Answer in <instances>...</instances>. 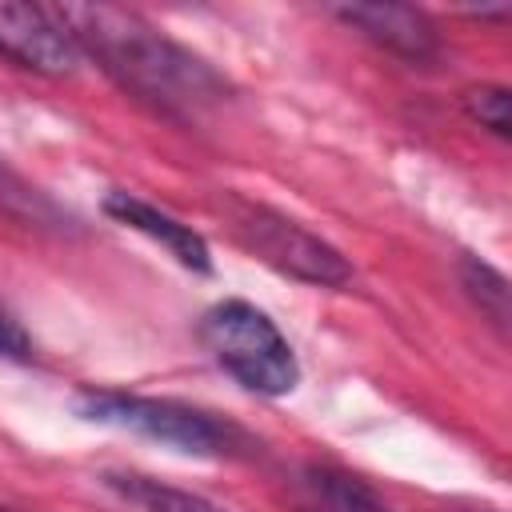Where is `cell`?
I'll return each instance as SVG.
<instances>
[{
    "label": "cell",
    "instance_id": "1",
    "mask_svg": "<svg viewBox=\"0 0 512 512\" xmlns=\"http://www.w3.org/2000/svg\"><path fill=\"white\" fill-rule=\"evenodd\" d=\"M56 20L72 32L84 56H92L128 96L172 116L196 120L232 96L224 72L204 56L164 36L152 20L116 4H60Z\"/></svg>",
    "mask_w": 512,
    "mask_h": 512
},
{
    "label": "cell",
    "instance_id": "2",
    "mask_svg": "<svg viewBox=\"0 0 512 512\" xmlns=\"http://www.w3.org/2000/svg\"><path fill=\"white\" fill-rule=\"evenodd\" d=\"M76 412L108 424L136 432L144 440H156L172 452L200 456V460H240L252 456L260 444L248 428H240L228 416H216L208 408L168 400V396H140V392H120V388H80L76 392Z\"/></svg>",
    "mask_w": 512,
    "mask_h": 512
},
{
    "label": "cell",
    "instance_id": "3",
    "mask_svg": "<svg viewBox=\"0 0 512 512\" xmlns=\"http://www.w3.org/2000/svg\"><path fill=\"white\" fill-rule=\"evenodd\" d=\"M200 340L212 360L256 396H288L300 384V360L276 320L248 300H216L200 316Z\"/></svg>",
    "mask_w": 512,
    "mask_h": 512
},
{
    "label": "cell",
    "instance_id": "4",
    "mask_svg": "<svg viewBox=\"0 0 512 512\" xmlns=\"http://www.w3.org/2000/svg\"><path fill=\"white\" fill-rule=\"evenodd\" d=\"M224 220H228L232 236L256 260L276 268L280 276H292V280L312 284V288H344L352 280V264L344 260L340 248H332L324 236L308 232L304 224H296L292 216H284L268 204L228 196Z\"/></svg>",
    "mask_w": 512,
    "mask_h": 512
},
{
    "label": "cell",
    "instance_id": "5",
    "mask_svg": "<svg viewBox=\"0 0 512 512\" xmlns=\"http://www.w3.org/2000/svg\"><path fill=\"white\" fill-rule=\"evenodd\" d=\"M0 56L40 76H72L84 64L72 32L40 4H0Z\"/></svg>",
    "mask_w": 512,
    "mask_h": 512
},
{
    "label": "cell",
    "instance_id": "6",
    "mask_svg": "<svg viewBox=\"0 0 512 512\" xmlns=\"http://www.w3.org/2000/svg\"><path fill=\"white\" fill-rule=\"evenodd\" d=\"M332 16L408 64H432L444 52L432 16L412 4H336Z\"/></svg>",
    "mask_w": 512,
    "mask_h": 512
},
{
    "label": "cell",
    "instance_id": "7",
    "mask_svg": "<svg viewBox=\"0 0 512 512\" xmlns=\"http://www.w3.org/2000/svg\"><path fill=\"white\" fill-rule=\"evenodd\" d=\"M104 212H108L116 224H124V228L148 236L152 244H160L180 268L200 272V276L212 272V248H208V240H204L192 224L176 220L172 212H164V208H156V204H148V200H140V196H132V192H120V188H112V192L104 196Z\"/></svg>",
    "mask_w": 512,
    "mask_h": 512
},
{
    "label": "cell",
    "instance_id": "8",
    "mask_svg": "<svg viewBox=\"0 0 512 512\" xmlns=\"http://www.w3.org/2000/svg\"><path fill=\"white\" fill-rule=\"evenodd\" d=\"M284 492L292 512H392L360 476L320 460L296 464L284 480Z\"/></svg>",
    "mask_w": 512,
    "mask_h": 512
},
{
    "label": "cell",
    "instance_id": "9",
    "mask_svg": "<svg viewBox=\"0 0 512 512\" xmlns=\"http://www.w3.org/2000/svg\"><path fill=\"white\" fill-rule=\"evenodd\" d=\"M100 484L128 508V512H228L196 492H184V488H172L156 476H144V472H128V468H108L100 472Z\"/></svg>",
    "mask_w": 512,
    "mask_h": 512
},
{
    "label": "cell",
    "instance_id": "10",
    "mask_svg": "<svg viewBox=\"0 0 512 512\" xmlns=\"http://www.w3.org/2000/svg\"><path fill=\"white\" fill-rule=\"evenodd\" d=\"M460 272V288L468 292V300L480 308V316L504 336L508 332V320H512V304H508V280L500 268L484 264L480 256H460L456 264Z\"/></svg>",
    "mask_w": 512,
    "mask_h": 512
},
{
    "label": "cell",
    "instance_id": "11",
    "mask_svg": "<svg viewBox=\"0 0 512 512\" xmlns=\"http://www.w3.org/2000/svg\"><path fill=\"white\" fill-rule=\"evenodd\" d=\"M464 108L492 136H500V140L512 136V96H508V88H500V84H476V88L464 92Z\"/></svg>",
    "mask_w": 512,
    "mask_h": 512
},
{
    "label": "cell",
    "instance_id": "12",
    "mask_svg": "<svg viewBox=\"0 0 512 512\" xmlns=\"http://www.w3.org/2000/svg\"><path fill=\"white\" fill-rule=\"evenodd\" d=\"M0 356L4 360H32V336L24 332V324L0 304Z\"/></svg>",
    "mask_w": 512,
    "mask_h": 512
},
{
    "label": "cell",
    "instance_id": "13",
    "mask_svg": "<svg viewBox=\"0 0 512 512\" xmlns=\"http://www.w3.org/2000/svg\"><path fill=\"white\" fill-rule=\"evenodd\" d=\"M452 512H496V508H452Z\"/></svg>",
    "mask_w": 512,
    "mask_h": 512
},
{
    "label": "cell",
    "instance_id": "14",
    "mask_svg": "<svg viewBox=\"0 0 512 512\" xmlns=\"http://www.w3.org/2000/svg\"><path fill=\"white\" fill-rule=\"evenodd\" d=\"M4 192H8V176L0 172V196H4Z\"/></svg>",
    "mask_w": 512,
    "mask_h": 512
},
{
    "label": "cell",
    "instance_id": "15",
    "mask_svg": "<svg viewBox=\"0 0 512 512\" xmlns=\"http://www.w3.org/2000/svg\"><path fill=\"white\" fill-rule=\"evenodd\" d=\"M0 512H20V508H4V504H0Z\"/></svg>",
    "mask_w": 512,
    "mask_h": 512
}]
</instances>
